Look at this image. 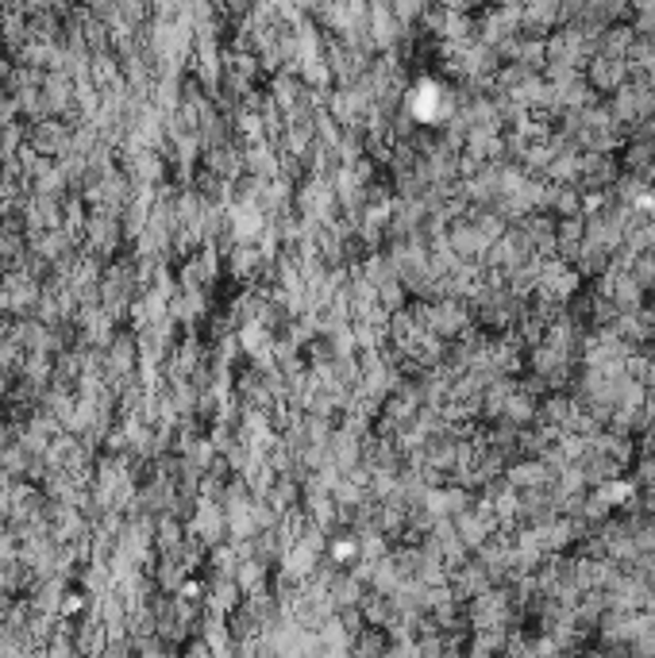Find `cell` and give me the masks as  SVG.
<instances>
[{
	"label": "cell",
	"mask_w": 655,
	"mask_h": 658,
	"mask_svg": "<svg viewBox=\"0 0 655 658\" xmlns=\"http://www.w3.org/2000/svg\"><path fill=\"white\" fill-rule=\"evenodd\" d=\"M587 81H590V89H594L597 97L602 93H621L625 85L632 81V74H629V62L625 59H609V54H594L590 59V66H587Z\"/></svg>",
	"instance_id": "6da1fadb"
}]
</instances>
